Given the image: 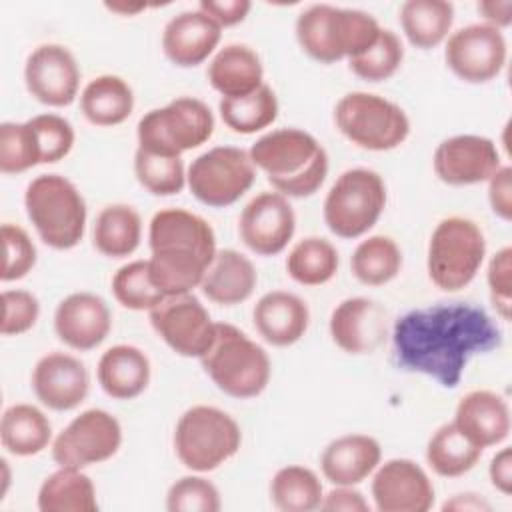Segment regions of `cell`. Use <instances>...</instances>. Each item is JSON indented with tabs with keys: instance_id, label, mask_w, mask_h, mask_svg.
<instances>
[{
	"instance_id": "obj_1",
	"label": "cell",
	"mask_w": 512,
	"mask_h": 512,
	"mask_svg": "<svg viewBox=\"0 0 512 512\" xmlns=\"http://www.w3.org/2000/svg\"><path fill=\"white\" fill-rule=\"evenodd\" d=\"M502 346L494 318L470 302H440L402 314L392 326V364L456 388L472 358Z\"/></svg>"
},
{
	"instance_id": "obj_2",
	"label": "cell",
	"mask_w": 512,
	"mask_h": 512,
	"mask_svg": "<svg viewBox=\"0 0 512 512\" xmlns=\"http://www.w3.org/2000/svg\"><path fill=\"white\" fill-rule=\"evenodd\" d=\"M148 272L164 296L200 286L216 256V234L198 214L184 208L158 210L148 226Z\"/></svg>"
},
{
	"instance_id": "obj_3",
	"label": "cell",
	"mask_w": 512,
	"mask_h": 512,
	"mask_svg": "<svg viewBox=\"0 0 512 512\" xmlns=\"http://www.w3.org/2000/svg\"><path fill=\"white\" fill-rule=\"evenodd\" d=\"M272 188L286 198L312 196L328 176V154L306 130L278 128L258 138L248 150Z\"/></svg>"
},
{
	"instance_id": "obj_4",
	"label": "cell",
	"mask_w": 512,
	"mask_h": 512,
	"mask_svg": "<svg viewBox=\"0 0 512 512\" xmlns=\"http://www.w3.org/2000/svg\"><path fill=\"white\" fill-rule=\"evenodd\" d=\"M380 30L372 14L332 4H312L296 18V40L300 48L322 64L350 60L362 54L376 42Z\"/></svg>"
},
{
	"instance_id": "obj_5",
	"label": "cell",
	"mask_w": 512,
	"mask_h": 512,
	"mask_svg": "<svg viewBox=\"0 0 512 512\" xmlns=\"http://www.w3.org/2000/svg\"><path fill=\"white\" fill-rule=\"evenodd\" d=\"M198 360L218 390L232 398H254L270 382L272 366L266 350L226 322H216L214 338Z\"/></svg>"
},
{
	"instance_id": "obj_6",
	"label": "cell",
	"mask_w": 512,
	"mask_h": 512,
	"mask_svg": "<svg viewBox=\"0 0 512 512\" xmlns=\"http://www.w3.org/2000/svg\"><path fill=\"white\" fill-rule=\"evenodd\" d=\"M24 208L40 240L54 250L74 248L86 230V202L60 174L36 176L24 192Z\"/></svg>"
},
{
	"instance_id": "obj_7",
	"label": "cell",
	"mask_w": 512,
	"mask_h": 512,
	"mask_svg": "<svg viewBox=\"0 0 512 512\" xmlns=\"http://www.w3.org/2000/svg\"><path fill=\"white\" fill-rule=\"evenodd\" d=\"M486 256V238L480 226L464 216L440 220L430 236L426 268L432 284L444 292L466 288Z\"/></svg>"
},
{
	"instance_id": "obj_8",
	"label": "cell",
	"mask_w": 512,
	"mask_h": 512,
	"mask_svg": "<svg viewBox=\"0 0 512 512\" xmlns=\"http://www.w3.org/2000/svg\"><path fill=\"white\" fill-rule=\"evenodd\" d=\"M242 444L238 422L216 406L188 408L174 428V452L192 472H212L230 460Z\"/></svg>"
},
{
	"instance_id": "obj_9",
	"label": "cell",
	"mask_w": 512,
	"mask_h": 512,
	"mask_svg": "<svg viewBox=\"0 0 512 512\" xmlns=\"http://www.w3.org/2000/svg\"><path fill=\"white\" fill-rule=\"evenodd\" d=\"M214 132V116L206 102L180 96L138 120V148L160 156H182L202 146Z\"/></svg>"
},
{
	"instance_id": "obj_10",
	"label": "cell",
	"mask_w": 512,
	"mask_h": 512,
	"mask_svg": "<svg viewBox=\"0 0 512 512\" xmlns=\"http://www.w3.org/2000/svg\"><path fill=\"white\" fill-rule=\"evenodd\" d=\"M336 128L362 150L386 152L398 148L410 134L406 112L372 92H348L334 108Z\"/></svg>"
},
{
	"instance_id": "obj_11",
	"label": "cell",
	"mask_w": 512,
	"mask_h": 512,
	"mask_svg": "<svg viewBox=\"0 0 512 512\" xmlns=\"http://www.w3.org/2000/svg\"><path fill=\"white\" fill-rule=\"evenodd\" d=\"M386 206V184L370 168L342 172L324 200V222L338 238L366 234L382 216Z\"/></svg>"
},
{
	"instance_id": "obj_12",
	"label": "cell",
	"mask_w": 512,
	"mask_h": 512,
	"mask_svg": "<svg viewBox=\"0 0 512 512\" xmlns=\"http://www.w3.org/2000/svg\"><path fill=\"white\" fill-rule=\"evenodd\" d=\"M256 178L250 154L236 146H216L192 160L186 184L196 200L210 208H226L240 200Z\"/></svg>"
},
{
	"instance_id": "obj_13",
	"label": "cell",
	"mask_w": 512,
	"mask_h": 512,
	"mask_svg": "<svg viewBox=\"0 0 512 512\" xmlns=\"http://www.w3.org/2000/svg\"><path fill=\"white\" fill-rule=\"evenodd\" d=\"M122 446V426L110 412L90 408L78 414L52 442L58 466L88 468L106 462Z\"/></svg>"
},
{
	"instance_id": "obj_14",
	"label": "cell",
	"mask_w": 512,
	"mask_h": 512,
	"mask_svg": "<svg viewBox=\"0 0 512 512\" xmlns=\"http://www.w3.org/2000/svg\"><path fill=\"white\" fill-rule=\"evenodd\" d=\"M148 314L156 334L186 358H200L216 332V322L192 292L164 296Z\"/></svg>"
},
{
	"instance_id": "obj_15",
	"label": "cell",
	"mask_w": 512,
	"mask_h": 512,
	"mask_svg": "<svg viewBox=\"0 0 512 512\" xmlns=\"http://www.w3.org/2000/svg\"><path fill=\"white\" fill-rule=\"evenodd\" d=\"M508 56L502 30L488 24H468L452 32L446 40V66L468 84H484L494 80Z\"/></svg>"
},
{
	"instance_id": "obj_16",
	"label": "cell",
	"mask_w": 512,
	"mask_h": 512,
	"mask_svg": "<svg viewBox=\"0 0 512 512\" xmlns=\"http://www.w3.org/2000/svg\"><path fill=\"white\" fill-rule=\"evenodd\" d=\"M26 90L44 106H70L80 88V68L74 54L62 44H40L24 64Z\"/></svg>"
},
{
	"instance_id": "obj_17",
	"label": "cell",
	"mask_w": 512,
	"mask_h": 512,
	"mask_svg": "<svg viewBox=\"0 0 512 512\" xmlns=\"http://www.w3.org/2000/svg\"><path fill=\"white\" fill-rule=\"evenodd\" d=\"M296 216L286 196L262 192L242 210L238 220L240 240L258 256H276L292 240Z\"/></svg>"
},
{
	"instance_id": "obj_18",
	"label": "cell",
	"mask_w": 512,
	"mask_h": 512,
	"mask_svg": "<svg viewBox=\"0 0 512 512\" xmlns=\"http://www.w3.org/2000/svg\"><path fill=\"white\" fill-rule=\"evenodd\" d=\"M432 166L444 184L472 186L488 182L502 160L494 140L478 134H458L438 144Z\"/></svg>"
},
{
	"instance_id": "obj_19",
	"label": "cell",
	"mask_w": 512,
	"mask_h": 512,
	"mask_svg": "<svg viewBox=\"0 0 512 512\" xmlns=\"http://www.w3.org/2000/svg\"><path fill=\"white\" fill-rule=\"evenodd\" d=\"M372 498L380 512H426L434 504V486L420 464L392 458L374 470Z\"/></svg>"
},
{
	"instance_id": "obj_20",
	"label": "cell",
	"mask_w": 512,
	"mask_h": 512,
	"mask_svg": "<svg viewBox=\"0 0 512 512\" xmlns=\"http://www.w3.org/2000/svg\"><path fill=\"white\" fill-rule=\"evenodd\" d=\"M330 336L346 354H370L388 334V312L382 304L354 296L342 300L330 314Z\"/></svg>"
},
{
	"instance_id": "obj_21",
	"label": "cell",
	"mask_w": 512,
	"mask_h": 512,
	"mask_svg": "<svg viewBox=\"0 0 512 512\" xmlns=\"http://www.w3.org/2000/svg\"><path fill=\"white\" fill-rule=\"evenodd\" d=\"M32 390L46 408L68 412L86 400L90 374L76 356L50 352L34 364Z\"/></svg>"
},
{
	"instance_id": "obj_22",
	"label": "cell",
	"mask_w": 512,
	"mask_h": 512,
	"mask_svg": "<svg viewBox=\"0 0 512 512\" xmlns=\"http://www.w3.org/2000/svg\"><path fill=\"white\" fill-rule=\"evenodd\" d=\"M110 328V308L92 292L68 294L54 310V332L72 350L86 352L100 346Z\"/></svg>"
},
{
	"instance_id": "obj_23",
	"label": "cell",
	"mask_w": 512,
	"mask_h": 512,
	"mask_svg": "<svg viewBox=\"0 0 512 512\" xmlns=\"http://www.w3.org/2000/svg\"><path fill=\"white\" fill-rule=\"evenodd\" d=\"M222 28L200 10H184L170 18L162 32L164 56L180 66L202 64L218 46Z\"/></svg>"
},
{
	"instance_id": "obj_24",
	"label": "cell",
	"mask_w": 512,
	"mask_h": 512,
	"mask_svg": "<svg viewBox=\"0 0 512 512\" xmlns=\"http://www.w3.org/2000/svg\"><path fill=\"white\" fill-rule=\"evenodd\" d=\"M454 426L482 450L498 446L510 434L508 404L492 390H472L460 398Z\"/></svg>"
},
{
	"instance_id": "obj_25",
	"label": "cell",
	"mask_w": 512,
	"mask_h": 512,
	"mask_svg": "<svg viewBox=\"0 0 512 512\" xmlns=\"http://www.w3.org/2000/svg\"><path fill=\"white\" fill-rule=\"evenodd\" d=\"M254 328L272 346L296 344L308 330L310 310L306 302L286 290L266 292L252 310Z\"/></svg>"
},
{
	"instance_id": "obj_26",
	"label": "cell",
	"mask_w": 512,
	"mask_h": 512,
	"mask_svg": "<svg viewBox=\"0 0 512 512\" xmlns=\"http://www.w3.org/2000/svg\"><path fill=\"white\" fill-rule=\"evenodd\" d=\"M382 448L366 434H346L326 444L320 456V470L334 486H356L380 464Z\"/></svg>"
},
{
	"instance_id": "obj_27",
	"label": "cell",
	"mask_w": 512,
	"mask_h": 512,
	"mask_svg": "<svg viewBox=\"0 0 512 512\" xmlns=\"http://www.w3.org/2000/svg\"><path fill=\"white\" fill-rule=\"evenodd\" d=\"M258 282V272L248 256L238 250H218L210 262L200 290L202 294L220 306H236L246 302Z\"/></svg>"
},
{
	"instance_id": "obj_28",
	"label": "cell",
	"mask_w": 512,
	"mask_h": 512,
	"mask_svg": "<svg viewBox=\"0 0 512 512\" xmlns=\"http://www.w3.org/2000/svg\"><path fill=\"white\" fill-rule=\"evenodd\" d=\"M150 360L132 344H116L108 348L96 368L100 388L114 400H132L150 384Z\"/></svg>"
},
{
	"instance_id": "obj_29",
	"label": "cell",
	"mask_w": 512,
	"mask_h": 512,
	"mask_svg": "<svg viewBox=\"0 0 512 512\" xmlns=\"http://www.w3.org/2000/svg\"><path fill=\"white\" fill-rule=\"evenodd\" d=\"M264 66L256 50L246 44H226L208 66V80L222 98H236L262 86Z\"/></svg>"
},
{
	"instance_id": "obj_30",
	"label": "cell",
	"mask_w": 512,
	"mask_h": 512,
	"mask_svg": "<svg viewBox=\"0 0 512 512\" xmlns=\"http://www.w3.org/2000/svg\"><path fill=\"white\" fill-rule=\"evenodd\" d=\"M80 110L94 126H118L134 110V92L130 84L116 74L96 76L80 94Z\"/></svg>"
},
{
	"instance_id": "obj_31",
	"label": "cell",
	"mask_w": 512,
	"mask_h": 512,
	"mask_svg": "<svg viewBox=\"0 0 512 512\" xmlns=\"http://www.w3.org/2000/svg\"><path fill=\"white\" fill-rule=\"evenodd\" d=\"M400 26L414 48L430 50L448 38L454 6L448 0H408L400 6Z\"/></svg>"
},
{
	"instance_id": "obj_32",
	"label": "cell",
	"mask_w": 512,
	"mask_h": 512,
	"mask_svg": "<svg viewBox=\"0 0 512 512\" xmlns=\"http://www.w3.org/2000/svg\"><path fill=\"white\" fill-rule=\"evenodd\" d=\"M142 240V218L130 204H110L96 216L92 242L108 258H126Z\"/></svg>"
},
{
	"instance_id": "obj_33",
	"label": "cell",
	"mask_w": 512,
	"mask_h": 512,
	"mask_svg": "<svg viewBox=\"0 0 512 512\" xmlns=\"http://www.w3.org/2000/svg\"><path fill=\"white\" fill-rule=\"evenodd\" d=\"M2 446L14 456L40 454L52 440L48 416L32 404H12L0 420Z\"/></svg>"
},
{
	"instance_id": "obj_34",
	"label": "cell",
	"mask_w": 512,
	"mask_h": 512,
	"mask_svg": "<svg viewBox=\"0 0 512 512\" xmlns=\"http://www.w3.org/2000/svg\"><path fill=\"white\" fill-rule=\"evenodd\" d=\"M40 512H96V488L80 468L60 466L38 490Z\"/></svg>"
},
{
	"instance_id": "obj_35",
	"label": "cell",
	"mask_w": 512,
	"mask_h": 512,
	"mask_svg": "<svg viewBox=\"0 0 512 512\" xmlns=\"http://www.w3.org/2000/svg\"><path fill=\"white\" fill-rule=\"evenodd\" d=\"M482 456V448L472 444L454 422L442 424L426 446L428 466L444 478H458L470 472Z\"/></svg>"
},
{
	"instance_id": "obj_36",
	"label": "cell",
	"mask_w": 512,
	"mask_h": 512,
	"mask_svg": "<svg viewBox=\"0 0 512 512\" xmlns=\"http://www.w3.org/2000/svg\"><path fill=\"white\" fill-rule=\"evenodd\" d=\"M222 122L236 134H254L268 128L278 116V98L268 84L258 86L254 92L220 98L218 104Z\"/></svg>"
},
{
	"instance_id": "obj_37",
	"label": "cell",
	"mask_w": 512,
	"mask_h": 512,
	"mask_svg": "<svg viewBox=\"0 0 512 512\" xmlns=\"http://www.w3.org/2000/svg\"><path fill=\"white\" fill-rule=\"evenodd\" d=\"M324 498L320 478L306 466L290 464L280 468L270 482V500L282 512H310L320 508Z\"/></svg>"
},
{
	"instance_id": "obj_38",
	"label": "cell",
	"mask_w": 512,
	"mask_h": 512,
	"mask_svg": "<svg viewBox=\"0 0 512 512\" xmlns=\"http://www.w3.org/2000/svg\"><path fill=\"white\" fill-rule=\"evenodd\" d=\"M352 274L366 286H384L394 280L402 268V250L398 244L384 234L362 240L352 258Z\"/></svg>"
},
{
	"instance_id": "obj_39",
	"label": "cell",
	"mask_w": 512,
	"mask_h": 512,
	"mask_svg": "<svg viewBox=\"0 0 512 512\" xmlns=\"http://www.w3.org/2000/svg\"><path fill=\"white\" fill-rule=\"evenodd\" d=\"M338 264V250L332 242L308 236L290 250L286 258V272L302 286H322L336 276Z\"/></svg>"
},
{
	"instance_id": "obj_40",
	"label": "cell",
	"mask_w": 512,
	"mask_h": 512,
	"mask_svg": "<svg viewBox=\"0 0 512 512\" xmlns=\"http://www.w3.org/2000/svg\"><path fill=\"white\" fill-rule=\"evenodd\" d=\"M134 174L140 186L154 196H172L186 186V170L180 156H160L136 148Z\"/></svg>"
},
{
	"instance_id": "obj_41",
	"label": "cell",
	"mask_w": 512,
	"mask_h": 512,
	"mask_svg": "<svg viewBox=\"0 0 512 512\" xmlns=\"http://www.w3.org/2000/svg\"><path fill=\"white\" fill-rule=\"evenodd\" d=\"M402 60H404V46L400 38L392 30L382 28L376 42L362 54L350 58L348 66L362 80L382 82L396 74Z\"/></svg>"
},
{
	"instance_id": "obj_42",
	"label": "cell",
	"mask_w": 512,
	"mask_h": 512,
	"mask_svg": "<svg viewBox=\"0 0 512 512\" xmlns=\"http://www.w3.org/2000/svg\"><path fill=\"white\" fill-rule=\"evenodd\" d=\"M112 294L128 310H152L164 294L154 286L148 272V260H134L116 270Z\"/></svg>"
},
{
	"instance_id": "obj_43",
	"label": "cell",
	"mask_w": 512,
	"mask_h": 512,
	"mask_svg": "<svg viewBox=\"0 0 512 512\" xmlns=\"http://www.w3.org/2000/svg\"><path fill=\"white\" fill-rule=\"evenodd\" d=\"M38 164L40 150L28 120L4 122L0 126V172L22 174Z\"/></svg>"
},
{
	"instance_id": "obj_44",
	"label": "cell",
	"mask_w": 512,
	"mask_h": 512,
	"mask_svg": "<svg viewBox=\"0 0 512 512\" xmlns=\"http://www.w3.org/2000/svg\"><path fill=\"white\" fill-rule=\"evenodd\" d=\"M220 506L218 488L202 476H182L166 492L168 512H218Z\"/></svg>"
},
{
	"instance_id": "obj_45",
	"label": "cell",
	"mask_w": 512,
	"mask_h": 512,
	"mask_svg": "<svg viewBox=\"0 0 512 512\" xmlns=\"http://www.w3.org/2000/svg\"><path fill=\"white\" fill-rule=\"evenodd\" d=\"M34 130L40 150V164H54L64 160L76 140L72 124L58 114H38L28 120Z\"/></svg>"
},
{
	"instance_id": "obj_46",
	"label": "cell",
	"mask_w": 512,
	"mask_h": 512,
	"mask_svg": "<svg viewBox=\"0 0 512 512\" xmlns=\"http://www.w3.org/2000/svg\"><path fill=\"white\" fill-rule=\"evenodd\" d=\"M2 244H4V266L0 272L2 282H12L24 278L36 264V246L28 232L16 224H2Z\"/></svg>"
},
{
	"instance_id": "obj_47",
	"label": "cell",
	"mask_w": 512,
	"mask_h": 512,
	"mask_svg": "<svg viewBox=\"0 0 512 512\" xmlns=\"http://www.w3.org/2000/svg\"><path fill=\"white\" fill-rule=\"evenodd\" d=\"M40 316V302L28 290L2 292V336H20L28 332Z\"/></svg>"
},
{
	"instance_id": "obj_48",
	"label": "cell",
	"mask_w": 512,
	"mask_h": 512,
	"mask_svg": "<svg viewBox=\"0 0 512 512\" xmlns=\"http://www.w3.org/2000/svg\"><path fill=\"white\" fill-rule=\"evenodd\" d=\"M490 300L502 320H510L512 308V248H500L488 262L486 272Z\"/></svg>"
},
{
	"instance_id": "obj_49",
	"label": "cell",
	"mask_w": 512,
	"mask_h": 512,
	"mask_svg": "<svg viewBox=\"0 0 512 512\" xmlns=\"http://www.w3.org/2000/svg\"><path fill=\"white\" fill-rule=\"evenodd\" d=\"M488 202L492 212L510 222L512 218V168L502 164L490 178H488Z\"/></svg>"
},
{
	"instance_id": "obj_50",
	"label": "cell",
	"mask_w": 512,
	"mask_h": 512,
	"mask_svg": "<svg viewBox=\"0 0 512 512\" xmlns=\"http://www.w3.org/2000/svg\"><path fill=\"white\" fill-rule=\"evenodd\" d=\"M252 4L248 0H202L198 4V10L204 12L208 18H212L220 28L236 26L244 22L248 16Z\"/></svg>"
},
{
	"instance_id": "obj_51",
	"label": "cell",
	"mask_w": 512,
	"mask_h": 512,
	"mask_svg": "<svg viewBox=\"0 0 512 512\" xmlns=\"http://www.w3.org/2000/svg\"><path fill=\"white\" fill-rule=\"evenodd\" d=\"M322 510H332V512H368L370 506L364 500L362 492H358L354 486H336L328 494H324L320 502Z\"/></svg>"
},
{
	"instance_id": "obj_52",
	"label": "cell",
	"mask_w": 512,
	"mask_h": 512,
	"mask_svg": "<svg viewBox=\"0 0 512 512\" xmlns=\"http://www.w3.org/2000/svg\"><path fill=\"white\" fill-rule=\"evenodd\" d=\"M488 476H490V484L498 492H502L504 496L512 492V450L510 448H502L492 456L488 466Z\"/></svg>"
},
{
	"instance_id": "obj_53",
	"label": "cell",
	"mask_w": 512,
	"mask_h": 512,
	"mask_svg": "<svg viewBox=\"0 0 512 512\" xmlns=\"http://www.w3.org/2000/svg\"><path fill=\"white\" fill-rule=\"evenodd\" d=\"M484 24L504 30L512 22V0H482L476 4Z\"/></svg>"
},
{
	"instance_id": "obj_54",
	"label": "cell",
	"mask_w": 512,
	"mask_h": 512,
	"mask_svg": "<svg viewBox=\"0 0 512 512\" xmlns=\"http://www.w3.org/2000/svg\"><path fill=\"white\" fill-rule=\"evenodd\" d=\"M442 508L444 510H490V504L478 494L466 492V494L452 496V500H446Z\"/></svg>"
},
{
	"instance_id": "obj_55",
	"label": "cell",
	"mask_w": 512,
	"mask_h": 512,
	"mask_svg": "<svg viewBox=\"0 0 512 512\" xmlns=\"http://www.w3.org/2000/svg\"><path fill=\"white\" fill-rule=\"evenodd\" d=\"M110 12H116V14H120V16H134V14H138V12H142V10H146V4H126V2H106L104 4Z\"/></svg>"
},
{
	"instance_id": "obj_56",
	"label": "cell",
	"mask_w": 512,
	"mask_h": 512,
	"mask_svg": "<svg viewBox=\"0 0 512 512\" xmlns=\"http://www.w3.org/2000/svg\"><path fill=\"white\" fill-rule=\"evenodd\" d=\"M0 464H2V468H4V486H2V496H4V494H6V488H8V482H10V480H8V478H10V472H8V462H6V460H2Z\"/></svg>"
}]
</instances>
